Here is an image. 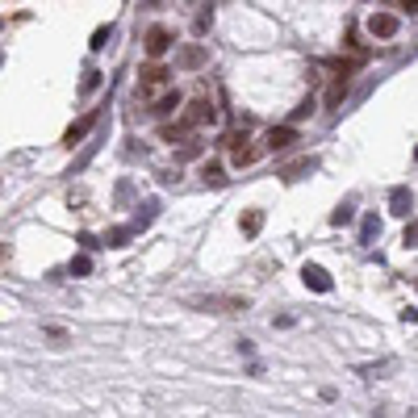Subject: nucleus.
Segmentation results:
<instances>
[{"instance_id": "16", "label": "nucleus", "mask_w": 418, "mask_h": 418, "mask_svg": "<svg viewBox=\"0 0 418 418\" xmlns=\"http://www.w3.org/2000/svg\"><path fill=\"white\" fill-rule=\"evenodd\" d=\"M331 222H335V226H343V222H352V205H339V209L331 214Z\"/></svg>"}, {"instance_id": "20", "label": "nucleus", "mask_w": 418, "mask_h": 418, "mask_svg": "<svg viewBox=\"0 0 418 418\" xmlns=\"http://www.w3.org/2000/svg\"><path fill=\"white\" fill-rule=\"evenodd\" d=\"M314 113V100H301L297 109H293V121H301V117H310Z\"/></svg>"}, {"instance_id": "5", "label": "nucleus", "mask_w": 418, "mask_h": 418, "mask_svg": "<svg viewBox=\"0 0 418 418\" xmlns=\"http://www.w3.org/2000/svg\"><path fill=\"white\" fill-rule=\"evenodd\" d=\"M293 142H297V130H293V126H272L268 138H264V147H268L272 155H276V151H289Z\"/></svg>"}, {"instance_id": "13", "label": "nucleus", "mask_w": 418, "mask_h": 418, "mask_svg": "<svg viewBox=\"0 0 418 418\" xmlns=\"http://www.w3.org/2000/svg\"><path fill=\"white\" fill-rule=\"evenodd\" d=\"M255 159H260V151H255V147H247V142L230 147V163H234V167H251Z\"/></svg>"}, {"instance_id": "2", "label": "nucleus", "mask_w": 418, "mask_h": 418, "mask_svg": "<svg viewBox=\"0 0 418 418\" xmlns=\"http://www.w3.org/2000/svg\"><path fill=\"white\" fill-rule=\"evenodd\" d=\"M214 117H218V109H214V96H209L205 88H197V96H193V100H188V109H184V121L197 130V126H209Z\"/></svg>"}, {"instance_id": "22", "label": "nucleus", "mask_w": 418, "mask_h": 418, "mask_svg": "<svg viewBox=\"0 0 418 418\" xmlns=\"http://www.w3.org/2000/svg\"><path fill=\"white\" fill-rule=\"evenodd\" d=\"M406 247H418V222L406 226Z\"/></svg>"}, {"instance_id": "10", "label": "nucleus", "mask_w": 418, "mask_h": 418, "mask_svg": "<svg viewBox=\"0 0 418 418\" xmlns=\"http://www.w3.org/2000/svg\"><path fill=\"white\" fill-rule=\"evenodd\" d=\"M343 100H348V75H335V84L327 88V100H322V105H327V109H339Z\"/></svg>"}, {"instance_id": "4", "label": "nucleus", "mask_w": 418, "mask_h": 418, "mask_svg": "<svg viewBox=\"0 0 418 418\" xmlns=\"http://www.w3.org/2000/svg\"><path fill=\"white\" fill-rule=\"evenodd\" d=\"M368 33H373V38H394V33H398V13L377 8V13L368 17Z\"/></svg>"}, {"instance_id": "3", "label": "nucleus", "mask_w": 418, "mask_h": 418, "mask_svg": "<svg viewBox=\"0 0 418 418\" xmlns=\"http://www.w3.org/2000/svg\"><path fill=\"white\" fill-rule=\"evenodd\" d=\"M167 46H172V29H167V25H151V29H147V38H142L147 59H163V54H167Z\"/></svg>"}, {"instance_id": "7", "label": "nucleus", "mask_w": 418, "mask_h": 418, "mask_svg": "<svg viewBox=\"0 0 418 418\" xmlns=\"http://www.w3.org/2000/svg\"><path fill=\"white\" fill-rule=\"evenodd\" d=\"M301 281H306L314 293H331V276H327V268H318V264H306V268H301Z\"/></svg>"}, {"instance_id": "8", "label": "nucleus", "mask_w": 418, "mask_h": 418, "mask_svg": "<svg viewBox=\"0 0 418 418\" xmlns=\"http://www.w3.org/2000/svg\"><path fill=\"white\" fill-rule=\"evenodd\" d=\"M176 109H180V92H176V88H167L163 96L151 100V113H155V117H167V113H176Z\"/></svg>"}, {"instance_id": "18", "label": "nucleus", "mask_w": 418, "mask_h": 418, "mask_svg": "<svg viewBox=\"0 0 418 418\" xmlns=\"http://www.w3.org/2000/svg\"><path fill=\"white\" fill-rule=\"evenodd\" d=\"M389 8H402V13H410V17H415V13H418V0H389Z\"/></svg>"}, {"instance_id": "6", "label": "nucleus", "mask_w": 418, "mask_h": 418, "mask_svg": "<svg viewBox=\"0 0 418 418\" xmlns=\"http://www.w3.org/2000/svg\"><path fill=\"white\" fill-rule=\"evenodd\" d=\"M92 126H96V109H88L80 121H71V126H67V134H63V147H75V142H80V138L92 130Z\"/></svg>"}, {"instance_id": "17", "label": "nucleus", "mask_w": 418, "mask_h": 418, "mask_svg": "<svg viewBox=\"0 0 418 418\" xmlns=\"http://www.w3.org/2000/svg\"><path fill=\"white\" fill-rule=\"evenodd\" d=\"M88 268H92V260H88V255H80V260H71V276H84Z\"/></svg>"}, {"instance_id": "19", "label": "nucleus", "mask_w": 418, "mask_h": 418, "mask_svg": "<svg viewBox=\"0 0 418 418\" xmlns=\"http://www.w3.org/2000/svg\"><path fill=\"white\" fill-rule=\"evenodd\" d=\"M105 42H109V25H100V29H96V33H92V50H100V46H105Z\"/></svg>"}, {"instance_id": "9", "label": "nucleus", "mask_w": 418, "mask_h": 418, "mask_svg": "<svg viewBox=\"0 0 418 418\" xmlns=\"http://www.w3.org/2000/svg\"><path fill=\"white\" fill-rule=\"evenodd\" d=\"M188 134H193V126H188L184 117H180V121H163V126H159V138H163V142H184Z\"/></svg>"}, {"instance_id": "15", "label": "nucleus", "mask_w": 418, "mask_h": 418, "mask_svg": "<svg viewBox=\"0 0 418 418\" xmlns=\"http://www.w3.org/2000/svg\"><path fill=\"white\" fill-rule=\"evenodd\" d=\"M201 63H205V50H201V46H188V50H184V67H201Z\"/></svg>"}, {"instance_id": "21", "label": "nucleus", "mask_w": 418, "mask_h": 418, "mask_svg": "<svg viewBox=\"0 0 418 418\" xmlns=\"http://www.w3.org/2000/svg\"><path fill=\"white\" fill-rule=\"evenodd\" d=\"M377 230H381V226H377V218H364V243H368V239H373Z\"/></svg>"}, {"instance_id": "12", "label": "nucleus", "mask_w": 418, "mask_h": 418, "mask_svg": "<svg viewBox=\"0 0 418 418\" xmlns=\"http://www.w3.org/2000/svg\"><path fill=\"white\" fill-rule=\"evenodd\" d=\"M239 230H243L247 239H255V234L264 230V209H247V214L239 218Z\"/></svg>"}, {"instance_id": "1", "label": "nucleus", "mask_w": 418, "mask_h": 418, "mask_svg": "<svg viewBox=\"0 0 418 418\" xmlns=\"http://www.w3.org/2000/svg\"><path fill=\"white\" fill-rule=\"evenodd\" d=\"M172 88V67H163L159 59H151L142 71H138V96L142 100H155V96H163Z\"/></svg>"}, {"instance_id": "14", "label": "nucleus", "mask_w": 418, "mask_h": 418, "mask_svg": "<svg viewBox=\"0 0 418 418\" xmlns=\"http://www.w3.org/2000/svg\"><path fill=\"white\" fill-rule=\"evenodd\" d=\"M201 180H205V184H214V188H218V184H226L222 163H205V167H201Z\"/></svg>"}, {"instance_id": "11", "label": "nucleus", "mask_w": 418, "mask_h": 418, "mask_svg": "<svg viewBox=\"0 0 418 418\" xmlns=\"http://www.w3.org/2000/svg\"><path fill=\"white\" fill-rule=\"evenodd\" d=\"M389 209H394L398 218H410V209H415V197H410V188H394V197H389Z\"/></svg>"}, {"instance_id": "23", "label": "nucleus", "mask_w": 418, "mask_h": 418, "mask_svg": "<svg viewBox=\"0 0 418 418\" xmlns=\"http://www.w3.org/2000/svg\"><path fill=\"white\" fill-rule=\"evenodd\" d=\"M96 84H100V71H88V80H84V92H92Z\"/></svg>"}]
</instances>
